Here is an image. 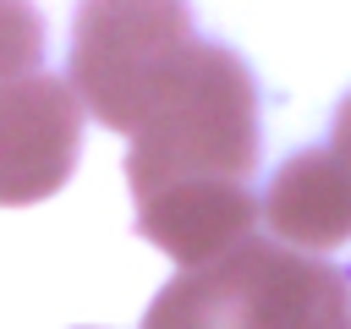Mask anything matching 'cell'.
Returning <instances> with one entry per match:
<instances>
[{
  "label": "cell",
  "instance_id": "6da1fadb",
  "mask_svg": "<svg viewBox=\"0 0 351 329\" xmlns=\"http://www.w3.org/2000/svg\"><path fill=\"white\" fill-rule=\"evenodd\" d=\"M258 82L247 60L197 38L132 132L126 186L137 236L197 269L241 247L258 225Z\"/></svg>",
  "mask_w": 351,
  "mask_h": 329
},
{
  "label": "cell",
  "instance_id": "7a4b0ae2",
  "mask_svg": "<svg viewBox=\"0 0 351 329\" xmlns=\"http://www.w3.org/2000/svg\"><path fill=\"white\" fill-rule=\"evenodd\" d=\"M346 296L351 269L247 236L241 247L181 269L148 302L143 329H307Z\"/></svg>",
  "mask_w": 351,
  "mask_h": 329
},
{
  "label": "cell",
  "instance_id": "3957f363",
  "mask_svg": "<svg viewBox=\"0 0 351 329\" xmlns=\"http://www.w3.org/2000/svg\"><path fill=\"white\" fill-rule=\"evenodd\" d=\"M192 44L186 0H77L66 82L82 115L132 137Z\"/></svg>",
  "mask_w": 351,
  "mask_h": 329
},
{
  "label": "cell",
  "instance_id": "277c9868",
  "mask_svg": "<svg viewBox=\"0 0 351 329\" xmlns=\"http://www.w3.org/2000/svg\"><path fill=\"white\" fill-rule=\"evenodd\" d=\"M82 154V104L66 77L27 71L0 82V208L55 197Z\"/></svg>",
  "mask_w": 351,
  "mask_h": 329
},
{
  "label": "cell",
  "instance_id": "5b68a950",
  "mask_svg": "<svg viewBox=\"0 0 351 329\" xmlns=\"http://www.w3.org/2000/svg\"><path fill=\"white\" fill-rule=\"evenodd\" d=\"M258 219L269 236L291 252H335L351 241V186L329 148H302L291 154L274 175L269 192L258 197Z\"/></svg>",
  "mask_w": 351,
  "mask_h": 329
},
{
  "label": "cell",
  "instance_id": "8992f818",
  "mask_svg": "<svg viewBox=\"0 0 351 329\" xmlns=\"http://www.w3.org/2000/svg\"><path fill=\"white\" fill-rule=\"evenodd\" d=\"M44 16L33 0H0V82L38 71L44 60Z\"/></svg>",
  "mask_w": 351,
  "mask_h": 329
},
{
  "label": "cell",
  "instance_id": "52a82bcc",
  "mask_svg": "<svg viewBox=\"0 0 351 329\" xmlns=\"http://www.w3.org/2000/svg\"><path fill=\"white\" fill-rule=\"evenodd\" d=\"M329 159L340 164V175H346V186H351V93L340 99V110H335V126H329Z\"/></svg>",
  "mask_w": 351,
  "mask_h": 329
},
{
  "label": "cell",
  "instance_id": "ba28073f",
  "mask_svg": "<svg viewBox=\"0 0 351 329\" xmlns=\"http://www.w3.org/2000/svg\"><path fill=\"white\" fill-rule=\"evenodd\" d=\"M307 329H351V296H346V302H335V307H329L324 318H313Z\"/></svg>",
  "mask_w": 351,
  "mask_h": 329
}]
</instances>
